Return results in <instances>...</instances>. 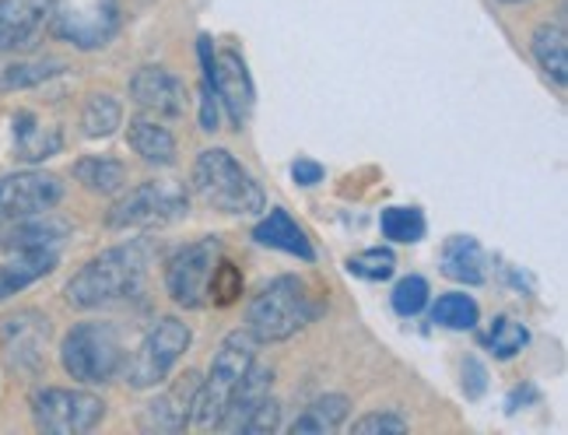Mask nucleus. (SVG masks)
Returning <instances> with one entry per match:
<instances>
[{
    "instance_id": "1",
    "label": "nucleus",
    "mask_w": 568,
    "mask_h": 435,
    "mask_svg": "<svg viewBox=\"0 0 568 435\" xmlns=\"http://www.w3.org/2000/svg\"><path fill=\"white\" fill-rule=\"evenodd\" d=\"M148 267H151V246L144 239L123 246H109L95 253L63 289L71 310H105L113 302L138 299L148 285Z\"/></svg>"
},
{
    "instance_id": "2",
    "label": "nucleus",
    "mask_w": 568,
    "mask_h": 435,
    "mask_svg": "<svg viewBox=\"0 0 568 435\" xmlns=\"http://www.w3.org/2000/svg\"><path fill=\"white\" fill-rule=\"evenodd\" d=\"M193 193L207 208L222 214H235V218H253L267 211L264 186H260V180L229 148H204L201 155H196Z\"/></svg>"
},
{
    "instance_id": "3",
    "label": "nucleus",
    "mask_w": 568,
    "mask_h": 435,
    "mask_svg": "<svg viewBox=\"0 0 568 435\" xmlns=\"http://www.w3.org/2000/svg\"><path fill=\"white\" fill-rule=\"evenodd\" d=\"M320 316V302L295 274H281L260 289L246 306V331L260 344L288 341Z\"/></svg>"
},
{
    "instance_id": "4",
    "label": "nucleus",
    "mask_w": 568,
    "mask_h": 435,
    "mask_svg": "<svg viewBox=\"0 0 568 435\" xmlns=\"http://www.w3.org/2000/svg\"><path fill=\"white\" fill-rule=\"evenodd\" d=\"M126 358L123 337L113 323L84 320L74 323L60 341V365L81 386H105L120 376Z\"/></svg>"
},
{
    "instance_id": "5",
    "label": "nucleus",
    "mask_w": 568,
    "mask_h": 435,
    "mask_svg": "<svg viewBox=\"0 0 568 435\" xmlns=\"http://www.w3.org/2000/svg\"><path fill=\"white\" fill-rule=\"evenodd\" d=\"M256 347H260V341L250 331H232L222 337V344H217V352L211 358L207 376H201V390H196L193 425L217 428L232 394L256 362Z\"/></svg>"
},
{
    "instance_id": "6",
    "label": "nucleus",
    "mask_w": 568,
    "mask_h": 435,
    "mask_svg": "<svg viewBox=\"0 0 568 435\" xmlns=\"http://www.w3.org/2000/svg\"><path fill=\"white\" fill-rule=\"evenodd\" d=\"M190 344H193L190 323H183L180 316H159L148 326L141 344L134 347V355L123 358V368H120L123 383L130 390L162 386L172 376V368L180 365V358L190 352Z\"/></svg>"
},
{
    "instance_id": "7",
    "label": "nucleus",
    "mask_w": 568,
    "mask_h": 435,
    "mask_svg": "<svg viewBox=\"0 0 568 435\" xmlns=\"http://www.w3.org/2000/svg\"><path fill=\"white\" fill-rule=\"evenodd\" d=\"M190 211V198L180 183H159L148 180L134 186L130 193L109 208L105 225L116 232H151V229H165L172 222H180Z\"/></svg>"
},
{
    "instance_id": "8",
    "label": "nucleus",
    "mask_w": 568,
    "mask_h": 435,
    "mask_svg": "<svg viewBox=\"0 0 568 435\" xmlns=\"http://www.w3.org/2000/svg\"><path fill=\"white\" fill-rule=\"evenodd\" d=\"M29 407L36 428L50 435L92 432L105 418V401L92 394V390H74V386H39Z\"/></svg>"
},
{
    "instance_id": "9",
    "label": "nucleus",
    "mask_w": 568,
    "mask_h": 435,
    "mask_svg": "<svg viewBox=\"0 0 568 435\" xmlns=\"http://www.w3.org/2000/svg\"><path fill=\"white\" fill-rule=\"evenodd\" d=\"M196 53H201L204 81L211 84V92L217 95V102H222V109L229 113V123L235 130H243L253 113V99H256L243 53H235V50L214 53V42L207 36H201V42H196Z\"/></svg>"
},
{
    "instance_id": "10",
    "label": "nucleus",
    "mask_w": 568,
    "mask_h": 435,
    "mask_svg": "<svg viewBox=\"0 0 568 435\" xmlns=\"http://www.w3.org/2000/svg\"><path fill=\"white\" fill-rule=\"evenodd\" d=\"M222 260V239L204 235L196 243L183 246L180 253H172L165 264V292L176 302L180 310H204L211 295V274Z\"/></svg>"
},
{
    "instance_id": "11",
    "label": "nucleus",
    "mask_w": 568,
    "mask_h": 435,
    "mask_svg": "<svg viewBox=\"0 0 568 435\" xmlns=\"http://www.w3.org/2000/svg\"><path fill=\"white\" fill-rule=\"evenodd\" d=\"M53 337L50 316L39 310H18L0 320V352L11 373L36 376L47 362V347Z\"/></svg>"
},
{
    "instance_id": "12",
    "label": "nucleus",
    "mask_w": 568,
    "mask_h": 435,
    "mask_svg": "<svg viewBox=\"0 0 568 435\" xmlns=\"http://www.w3.org/2000/svg\"><path fill=\"white\" fill-rule=\"evenodd\" d=\"M63 201V180L42 169H21L0 176V225L53 211Z\"/></svg>"
},
{
    "instance_id": "13",
    "label": "nucleus",
    "mask_w": 568,
    "mask_h": 435,
    "mask_svg": "<svg viewBox=\"0 0 568 435\" xmlns=\"http://www.w3.org/2000/svg\"><path fill=\"white\" fill-rule=\"evenodd\" d=\"M50 26L60 39L74 42L78 50H102L120 29V4L116 0H95L92 11H60L57 4Z\"/></svg>"
},
{
    "instance_id": "14",
    "label": "nucleus",
    "mask_w": 568,
    "mask_h": 435,
    "mask_svg": "<svg viewBox=\"0 0 568 435\" xmlns=\"http://www.w3.org/2000/svg\"><path fill=\"white\" fill-rule=\"evenodd\" d=\"M60 0H0V53H21L47 32Z\"/></svg>"
},
{
    "instance_id": "15",
    "label": "nucleus",
    "mask_w": 568,
    "mask_h": 435,
    "mask_svg": "<svg viewBox=\"0 0 568 435\" xmlns=\"http://www.w3.org/2000/svg\"><path fill=\"white\" fill-rule=\"evenodd\" d=\"M126 89H130V102L151 117H183L186 113L183 78H176L169 68H159V63H148V68L134 71Z\"/></svg>"
},
{
    "instance_id": "16",
    "label": "nucleus",
    "mask_w": 568,
    "mask_h": 435,
    "mask_svg": "<svg viewBox=\"0 0 568 435\" xmlns=\"http://www.w3.org/2000/svg\"><path fill=\"white\" fill-rule=\"evenodd\" d=\"M196 390H201V376L186 373L172 383L169 390L151 401L144 407V428H159V432H183L186 425H193V407H196Z\"/></svg>"
},
{
    "instance_id": "17",
    "label": "nucleus",
    "mask_w": 568,
    "mask_h": 435,
    "mask_svg": "<svg viewBox=\"0 0 568 435\" xmlns=\"http://www.w3.org/2000/svg\"><path fill=\"white\" fill-rule=\"evenodd\" d=\"M11 229L0 239V246L8 253H60V246L68 243L71 225L53 218L50 211L32 214V218H18L8 222Z\"/></svg>"
},
{
    "instance_id": "18",
    "label": "nucleus",
    "mask_w": 568,
    "mask_h": 435,
    "mask_svg": "<svg viewBox=\"0 0 568 435\" xmlns=\"http://www.w3.org/2000/svg\"><path fill=\"white\" fill-rule=\"evenodd\" d=\"M126 144L130 151L151 169H172L180 162V144L172 138V130L159 123V117H138L126 127Z\"/></svg>"
},
{
    "instance_id": "19",
    "label": "nucleus",
    "mask_w": 568,
    "mask_h": 435,
    "mask_svg": "<svg viewBox=\"0 0 568 435\" xmlns=\"http://www.w3.org/2000/svg\"><path fill=\"white\" fill-rule=\"evenodd\" d=\"M253 239L260 246H271V250H281L288 256H298V260H305V264H313V260H316L310 235H305V229L284 208H271L264 218H260V222L253 225Z\"/></svg>"
},
{
    "instance_id": "20",
    "label": "nucleus",
    "mask_w": 568,
    "mask_h": 435,
    "mask_svg": "<svg viewBox=\"0 0 568 435\" xmlns=\"http://www.w3.org/2000/svg\"><path fill=\"white\" fill-rule=\"evenodd\" d=\"M530 53L537 60V68L548 74L555 89L568 84V32H565V18L544 21L530 36Z\"/></svg>"
},
{
    "instance_id": "21",
    "label": "nucleus",
    "mask_w": 568,
    "mask_h": 435,
    "mask_svg": "<svg viewBox=\"0 0 568 435\" xmlns=\"http://www.w3.org/2000/svg\"><path fill=\"white\" fill-rule=\"evenodd\" d=\"M14 155L21 162H47L53 159L57 151L63 148V134H60V127L47 123V120H39L36 113H14Z\"/></svg>"
},
{
    "instance_id": "22",
    "label": "nucleus",
    "mask_w": 568,
    "mask_h": 435,
    "mask_svg": "<svg viewBox=\"0 0 568 435\" xmlns=\"http://www.w3.org/2000/svg\"><path fill=\"white\" fill-rule=\"evenodd\" d=\"M271 386H274V373H271V368L253 362L246 380L239 383V390L232 394V401L225 407L222 422H217V428H222V432H246V422H250L253 411L260 407V401L271 397Z\"/></svg>"
},
{
    "instance_id": "23",
    "label": "nucleus",
    "mask_w": 568,
    "mask_h": 435,
    "mask_svg": "<svg viewBox=\"0 0 568 435\" xmlns=\"http://www.w3.org/2000/svg\"><path fill=\"white\" fill-rule=\"evenodd\" d=\"M57 260L60 253H11L4 264H0V302L26 292L39 277L53 274Z\"/></svg>"
},
{
    "instance_id": "24",
    "label": "nucleus",
    "mask_w": 568,
    "mask_h": 435,
    "mask_svg": "<svg viewBox=\"0 0 568 435\" xmlns=\"http://www.w3.org/2000/svg\"><path fill=\"white\" fill-rule=\"evenodd\" d=\"M443 274L460 285H480L485 274V250L474 235H453L443 246Z\"/></svg>"
},
{
    "instance_id": "25",
    "label": "nucleus",
    "mask_w": 568,
    "mask_h": 435,
    "mask_svg": "<svg viewBox=\"0 0 568 435\" xmlns=\"http://www.w3.org/2000/svg\"><path fill=\"white\" fill-rule=\"evenodd\" d=\"M68 71V63L57 57H36V60H4L0 63V92H26L53 81Z\"/></svg>"
},
{
    "instance_id": "26",
    "label": "nucleus",
    "mask_w": 568,
    "mask_h": 435,
    "mask_svg": "<svg viewBox=\"0 0 568 435\" xmlns=\"http://www.w3.org/2000/svg\"><path fill=\"white\" fill-rule=\"evenodd\" d=\"M347 415H352V401L344 394H326L305 407L288 425V432L292 435H326V432H337L347 422Z\"/></svg>"
},
{
    "instance_id": "27",
    "label": "nucleus",
    "mask_w": 568,
    "mask_h": 435,
    "mask_svg": "<svg viewBox=\"0 0 568 435\" xmlns=\"http://www.w3.org/2000/svg\"><path fill=\"white\" fill-rule=\"evenodd\" d=\"M71 176L92 193H102V198H113V193L126 190V165L116 159H105V155H89V159H78Z\"/></svg>"
},
{
    "instance_id": "28",
    "label": "nucleus",
    "mask_w": 568,
    "mask_h": 435,
    "mask_svg": "<svg viewBox=\"0 0 568 435\" xmlns=\"http://www.w3.org/2000/svg\"><path fill=\"white\" fill-rule=\"evenodd\" d=\"M123 127V102L113 92H92L81 109V134L89 141H105Z\"/></svg>"
},
{
    "instance_id": "29",
    "label": "nucleus",
    "mask_w": 568,
    "mask_h": 435,
    "mask_svg": "<svg viewBox=\"0 0 568 435\" xmlns=\"http://www.w3.org/2000/svg\"><path fill=\"white\" fill-rule=\"evenodd\" d=\"M379 232H383V239H389V243H397V246H414L425 239L428 222H425L422 208L389 204L379 211Z\"/></svg>"
},
{
    "instance_id": "30",
    "label": "nucleus",
    "mask_w": 568,
    "mask_h": 435,
    "mask_svg": "<svg viewBox=\"0 0 568 435\" xmlns=\"http://www.w3.org/2000/svg\"><path fill=\"white\" fill-rule=\"evenodd\" d=\"M432 323L443 331H474L480 323V306L467 292H446L432 302Z\"/></svg>"
},
{
    "instance_id": "31",
    "label": "nucleus",
    "mask_w": 568,
    "mask_h": 435,
    "mask_svg": "<svg viewBox=\"0 0 568 435\" xmlns=\"http://www.w3.org/2000/svg\"><path fill=\"white\" fill-rule=\"evenodd\" d=\"M485 344H488V352L495 358L509 362L530 344V331H527V323H519L516 316H495L491 326H488V334H485Z\"/></svg>"
},
{
    "instance_id": "32",
    "label": "nucleus",
    "mask_w": 568,
    "mask_h": 435,
    "mask_svg": "<svg viewBox=\"0 0 568 435\" xmlns=\"http://www.w3.org/2000/svg\"><path fill=\"white\" fill-rule=\"evenodd\" d=\"M347 274L379 285V281H389L393 274H397V253H393L389 246L362 250V253H355L352 260H347Z\"/></svg>"
},
{
    "instance_id": "33",
    "label": "nucleus",
    "mask_w": 568,
    "mask_h": 435,
    "mask_svg": "<svg viewBox=\"0 0 568 435\" xmlns=\"http://www.w3.org/2000/svg\"><path fill=\"white\" fill-rule=\"evenodd\" d=\"M428 299H432V289H428V281L422 277V274H407V277H400L397 285H393V295H389V302H393V310H397L400 316H418L425 306H428Z\"/></svg>"
},
{
    "instance_id": "34",
    "label": "nucleus",
    "mask_w": 568,
    "mask_h": 435,
    "mask_svg": "<svg viewBox=\"0 0 568 435\" xmlns=\"http://www.w3.org/2000/svg\"><path fill=\"white\" fill-rule=\"evenodd\" d=\"M211 302H217V306H232V302L243 295V274L235 271V264H229V260L222 256L217 260V267L211 274V289H207Z\"/></svg>"
},
{
    "instance_id": "35",
    "label": "nucleus",
    "mask_w": 568,
    "mask_h": 435,
    "mask_svg": "<svg viewBox=\"0 0 568 435\" xmlns=\"http://www.w3.org/2000/svg\"><path fill=\"white\" fill-rule=\"evenodd\" d=\"M407 428H410V422L400 415V411H393V407L368 411V415L352 422V432H362V435H373V432H407Z\"/></svg>"
},
{
    "instance_id": "36",
    "label": "nucleus",
    "mask_w": 568,
    "mask_h": 435,
    "mask_svg": "<svg viewBox=\"0 0 568 435\" xmlns=\"http://www.w3.org/2000/svg\"><path fill=\"white\" fill-rule=\"evenodd\" d=\"M274 428H281V404H277V397L271 394V397L260 401V407L250 415L246 435H267V432H274Z\"/></svg>"
},
{
    "instance_id": "37",
    "label": "nucleus",
    "mask_w": 568,
    "mask_h": 435,
    "mask_svg": "<svg viewBox=\"0 0 568 435\" xmlns=\"http://www.w3.org/2000/svg\"><path fill=\"white\" fill-rule=\"evenodd\" d=\"M201 113H196V120H201V130L204 134H214L217 127H222V102H217V95L211 92V84L201 81Z\"/></svg>"
},
{
    "instance_id": "38",
    "label": "nucleus",
    "mask_w": 568,
    "mask_h": 435,
    "mask_svg": "<svg viewBox=\"0 0 568 435\" xmlns=\"http://www.w3.org/2000/svg\"><path fill=\"white\" fill-rule=\"evenodd\" d=\"M485 390H488V368L477 358H467L464 362V394L470 401H477V397H485Z\"/></svg>"
},
{
    "instance_id": "39",
    "label": "nucleus",
    "mask_w": 568,
    "mask_h": 435,
    "mask_svg": "<svg viewBox=\"0 0 568 435\" xmlns=\"http://www.w3.org/2000/svg\"><path fill=\"white\" fill-rule=\"evenodd\" d=\"M292 180H295L298 186H316V183H323V165L313 162V159H298V162L292 165Z\"/></svg>"
},
{
    "instance_id": "40",
    "label": "nucleus",
    "mask_w": 568,
    "mask_h": 435,
    "mask_svg": "<svg viewBox=\"0 0 568 435\" xmlns=\"http://www.w3.org/2000/svg\"><path fill=\"white\" fill-rule=\"evenodd\" d=\"M498 4H509V8H516V4H530V0H498Z\"/></svg>"
}]
</instances>
